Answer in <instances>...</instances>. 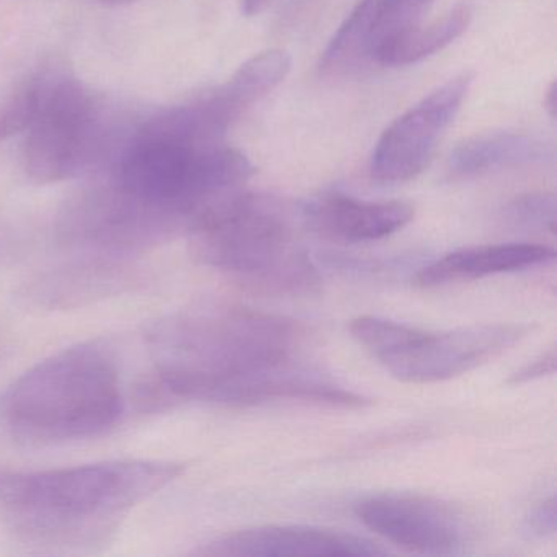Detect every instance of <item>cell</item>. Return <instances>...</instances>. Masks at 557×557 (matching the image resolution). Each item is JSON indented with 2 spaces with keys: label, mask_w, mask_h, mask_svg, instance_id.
<instances>
[{
  "label": "cell",
  "mask_w": 557,
  "mask_h": 557,
  "mask_svg": "<svg viewBox=\"0 0 557 557\" xmlns=\"http://www.w3.org/2000/svg\"><path fill=\"white\" fill-rule=\"evenodd\" d=\"M301 325L244 308L188 309L154 322L146 334L161 399L220 404L227 387L288 370Z\"/></svg>",
  "instance_id": "6da1fadb"
},
{
  "label": "cell",
  "mask_w": 557,
  "mask_h": 557,
  "mask_svg": "<svg viewBox=\"0 0 557 557\" xmlns=\"http://www.w3.org/2000/svg\"><path fill=\"white\" fill-rule=\"evenodd\" d=\"M184 465L172 461L96 462L0 478V510L15 528L70 540L115 527L119 518L174 482Z\"/></svg>",
  "instance_id": "7a4b0ae2"
},
{
  "label": "cell",
  "mask_w": 557,
  "mask_h": 557,
  "mask_svg": "<svg viewBox=\"0 0 557 557\" xmlns=\"http://www.w3.org/2000/svg\"><path fill=\"white\" fill-rule=\"evenodd\" d=\"M246 154L221 143H200L152 120L120 161L113 188L172 233L191 230L218 201L252 177Z\"/></svg>",
  "instance_id": "3957f363"
},
{
  "label": "cell",
  "mask_w": 557,
  "mask_h": 557,
  "mask_svg": "<svg viewBox=\"0 0 557 557\" xmlns=\"http://www.w3.org/2000/svg\"><path fill=\"white\" fill-rule=\"evenodd\" d=\"M123 407L115 358L100 345L81 344L28 370L9 393L5 419L27 442H77L113 429Z\"/></svg>",
  "instance_id": "277c9868"
},
{
  "label": "cell",
  "mask_w": 557,
  "mask_h": 557,
  "mask_svg": "<svg viewBox=\"0 0 557 557\" xmlns=\"http://www.w3.org/2000/svg\"><path fill=\"white\" fill-rule=\"evenodd\" d=\"M191 257L269 295L311 292L318 272L293 237L288 211L267 195L234 191L208 208L190 230Z\"/></svg>",
  "instance_id": "5b68a950"
},
{
  "label": "cell",
  "mask_w": 557,
  "mask_h": 557,
  "mask_svg": "<svg viewBox=\"0 0 557 557\" xmlns=\"http://www.w3.org/2000/svg\"><path fill=\"white\" fill-rule=\"evenodd\" d=\"M530 325L475 324L430 332L389 319L361 315L350 334L377 363L403 383L453 380L494 360L527 337Z\"/></svg>",
  "instance_id": "8992f818"
},
{
  "label": "cell",
  "mask_w": 557,
  "mask_h": 557,
  "mask_svg": "<svg viewBox=\"0 0 557 557\" xmlns=\"http://www.w3.org/2000/svg\"><path fill=\"white\" fill-rule=\"evenodd\" d=\"M96 110L94 100L77 81L48 86L37 119L28 128L25 169L40 184L76 177L90 161Z\"/></svg>",
  "instance_id": "52a82bcc"
},
{
  "label": "cell",
  "mask_w": 557,
  "mask_h": 557,
  "mask_svg": "<svg viewBox=\"0 0 557 557\" xmlns=\"http://www.w3.org/2000/svg\"><path fill=\"white\" fill-rule=\"evenodd\" d=\"M471 84V74H459L400 115L381 135L371 156L374 181L399 184L422 174L461 110Z\"/></svg>",
  "instance_id": "ba28073f"
},
{
  "label": "cell",
  "mask_w": 557,
  "mask_h": 557,
  "mask_svg": "<svg viewBox=\"0 0 557 557\" xmlns=\"http://www.w3.org/2000/svg\"><path fill=\"white\" fill-rule=\"evenodd\" d=\"M355 515L377 536L413 553L455 554L468 540L461 511L430 495H373L355 505Z\"/></svg>",
  "instance_id": "9c48e42d"
},
{
  "label": "cell",
  "mask_w": 557,
  "mask_h": 557,
  "mask_svg": "<svg viewBox=\"0 0 557 557\" xmlns=\"http://www.w3.org/2000/svg\"><path fill=\"white\" fill-rule=\"evenodd\" d=\"M433 0H360L322 53L319 70L345 77L377 64L381 51L420 24Z\"/></svg>",
  "instance_id": "30bf717a"
},
{
  "label": "cell",
  "mask_w": 557,
  "mask_h": 557,
  "mask_svg": "<svg viewBox=\"0 0 557 557\" xmlns=\"http://www.w3.org/2000/svg\"><path fill=\"white\" fill-rule=\"evenodd\" d=\"M380 544L355 534L301 524H270L226 534L200 550L203 556H381Z\"/></svg>",
  "instance_id": "8fae6325"
},
{
  "label": "cell",
  "mask_w": 557,
  "mask_h": 557,
  "mask_svg": "<svg viewBox=\"0 0 557 557\" xmlns=\"http://www.w3.org/2000/svg\"><path fill=\"white\" fill-rule=\"evenodd\" d=\"M413 208L404 201H361L331 194L306 208V220L322 236L360 244L384 239L413 220Z\"/></svg>",
  "instance_id": "7c38bea8"
},
{
  "label": "cell",
  "mask_w": 557,
  "mask_h": 557,
  "mask_svg": "<svg viewBox=\"0 0 557 557\" xmlns=\"http://www.w3.org/2000/svg\"><path fill=\"white\" fill-rule=\"evenodd\" d=\"M556 259L554 249L540 244H497L453 250L423 267L416 276L422 288L472 282L500 273L546 265Z\"/></svg>",
  "instance_id": "4fadbf2b"
},
{
  "label": "cell",
  "mask_w": 557,
  "mask_h": 557,
  "mask_svg": "<svg viewBox=\"0 0 557 557\" xmlns=\"http://www.w3.org/2000/svg\"><path fill=\"white\" fill-rule=\"evenodd\" d=\"M549 152L546 143L527 133H484L456 146L449 156V174L461 178L475 177L498 169L543 161Z\"/></svg>",
  "instance_id": "5bb4252c"
},
{
  "label": "cell",
  "mask_w": 557,
  "mask_h": 557,
  "mask_svg": "<svg viewBox=\"0 0 557 557\" xmlns=\"http://www.w3.org/2000/svg\"><path fill=\"white\" fill-rule=\"evenodd\" d=\"M472 11L468 4L456 5L442 21L429 27L413 25L391 41L377 58V66L403 67L419 63L458 40L471 24Z\"/></svg>",
  "instance_id": "9a60e30c"
},
{
  "label": "cell",
  "mask_w": 557,
  "mask_h": 557,
  "mask_svg": "<svg viewBox=\"0 0 557 557\" xmlns=\"http://www.w3.org/2000/svg\"><path fill=\"white\" fill-rule=\"evenodd\" d=\"M96 262L63 270L58 275L48 276L32 289L30 298L48 308H66L81 305L83 299H96L97 296L109 295L113 286L120 283L119 267L112 265V257L102 260L96 256Z\"/></svg>",
  "instance_id": "2e32d148"
},
{
  "label": "cell",
  "mask_w": 557,
  "mask_h": 557,
  "mask_svg": "<svg viewBox=\"0 0 557 557\" xmlns=\"http://www.w3.org/2000/svg\"><path fill=\"white\" fill-rule=\"evenodd\" d=\"M48 86L50 84L45 79H34L0 109V139L30 128L40 112Z\"/></svg>",
  "instance_id": "e0dca14e"
},
{
  "label": "cell",
  "mask_w": 557,
  "mask_h": 557,
  "mask_svg": "<svg viewBox=\"0 0 557 557\" xmlns=\"http://www.w3.org/2000/svg\"><path fill=\"white\" fill-rule=\"evenodd\" d=\"M507 218L528 230L556 231V198L550 194H530L515 198L507 208Z\"/></svg>",
  "instance_id": "ac0fdd59"
},
{
  "label": "cell",
  "mask_w": 557,
  "mask_h": 557,
  "mask_svg": "<svg viewBox=\"0 0 557 557\" xmlns=\"http://www.w3.org/2000/svg\"><path fill=\"white\" fill-rule=\"evenodd\" d=\"M557 527L556 498L549 497L531 510L524 520V531L531 537H544L554 534Z\"/></svg>",
  "instance_id": "d6986e66"
},
{
  "label": "cell",
  "mask_w": 557,
  "mask_h": 557,
  "mask_svg": "<svg viewBox=\"0 0 557 557\" xmlns=\"http://www.w3.org/2000/svg\"><path fill=\"white\" fill-rule=\"evenodd\" d=\"M556 371V350L550 348L547 354L541 355L536 360L531 363L524 364L523 368L511 374L510 384H523L528 381L537 380V377L547 376Z\"/></svg>",
  "instance_id": "ffe728a7"
},
{
  "label": "cell",
  "mask_w": 557,
  "mask_h": 557,
  "mask_svg": "<svg viewBox=\"0 0 557 557\" xmlns=\"http://www.w3.org/2000/svg\"><path fill=\"white\" fill-rule=\"evenodd\" d=\"M273 0H243V14L246 17H256V15L262 14Z\"/></svg>",
  "instance_id": "44dd1931"
},
{
  "label": "cell",
  "mask_w": 557,
  "mask_h": 557,
  "mask_svg": "<svg viewBox=\"0 0 557 557\" xmlns=\"http://www.w3.org/2000/svg\"><path fill=\"white\" fill-rule=\"evenodd\" d=\"M556 97H557L556 84H550L549 90H547L546 100H544V103H546L547 110H549L550 119H554V116H556V110H557Z\"/></svg>",
  "instance_id": "7402d4cb"
},
{
  "label": "cell",
  "mask_w": 557,
  "mask_h": 557,
  "mask_svg": "<svg viewBox=\"0 0 557 557\" xmlns=\"http://www.w3.org/2000/svg\"><path fill=\"white\" fill-rule=\"evenodd\" d=\"M100 2L107 5H125L132 4V2H138V0H100Z\"/></svg>",
  "instance_id": "603a6c76"
}]
</instances>
